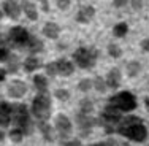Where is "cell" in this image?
I'll list each match as a JSON object with an SVG mask.
<instances>
[{
  "label": "cell",
  "mask_w": 149,
  "mask_h": 146,
  "mask_svg": "<svg viewBox=\"0 0 149 146\" xmlns=\"http://www.w3.org/2000/svg\"><path fill=\"white\" fill-rule=\"evenodd\" d=\"M116 130L122 137L129 138V140L135 141V143H143L148 138V129L143 124L141 117L138 116H127L124 119H120Z\"/></svg>",
  "instance_id": "6da1fadb"
},
{
  "label": "cell",
  "mask_w": 149,
  "mask_h": 146,
  "mask_svg": "<svg viewBox=\"0 0 149 146\" xmlns=\"http://www.w3.org/2000/svg\"><path fill=\"white\" fill-rule=\"evenodd\" d=\"M11 119L13 124L16 126V129L22 130V133L29 135L32 130V124H30V116L27 111V106L22 103H16L11 106Z\"/></svg>",
  "instance_id": "7a4b0ae2"
},
{
  "label": "cell",
  "mask_w": 149,
  "mask_h": 146,
  "mask_svg": "<svg viewBox=\"0 0 149 146\" xmlns=\"http://www.w3.org/2000/svg\"><path fill=\"white\" fill-rule=\"evenodd\" d=\"M32 113L38 121H48L51 116V97L46 92H38L32 102Z\"/></svg>",
  "instance_id": "3957f363"
},
{
  "label": "cell",
  "mask_w": 149,
  "mask_h": 146,
  "mask_svg": "<svg viewBox=\"0 0 149 146\" xmlns=\"http://www.w3.org/2000/svg\"><path fill=\"white\" fill-rule=\"evenodd\" d=\"M120 113L116 106H113L111 103H108V105L105 106V110L102 111L100 115V124L105 127V130L108 132V133H111V132L116 130V127H118L119 121L122 119V116H120Z\"/></svg>",
  "instance_id": "277c9868"
},
{
  "label": "cell",
  "mask_w": 149,
  "mask_h": 146,
  "mask_svg": "<svg viewBox=\"0 0 149 146\" xmlns=\"http://www.w3.org/2000/svg\"><path fill=\"white\" fill-rule=\"evenodd\" d=\"M98 52L94 48H78L73 52V60L81 68H92L97 62Z\"/></svg>",
  "instance_id": "5b68a950"
},
{
  "label": "cell",
  "mask_w": 149,
  "mask_h": 146,
  "mask_svg": "<svg viewBox=\"0 0 149 146\" xmlns=\"http://www.w3.org/2000/svg\"><path fill=\"white\" fill-rule=\"evenodd\" d=\"M113 106H116V108L119 110V111H133L135 108H136L138 102H136V97L132 94V92H119V94L113 95V97H109V102Z\"/></svg>",
  "instance_id": "8992f818"
},
{
  "label": "cell",
  "mask_w": 149,
  "mask_h": 146,
  "mask_svg": "<svg viewBox=\"0 0 149 146\" xmlns=\"http://www.w3.org/2000/svg\"><path fill=\"white\" fill-rule=\"evenodd\" d=\"M73 72H74V65L67 59H60L57 62H51L46 65V73L49 76H56V75H59V76H70Z\"/></svg>",
  "instance_id": "52a82bcc"
},
{
  "label": "cell",
  "mask_w": 149,
  "mask_h": 146,
  "mask_svg": "<svg viewBox=\"0 0 149 146\" xmlns=\"http://www.w3.org/2000/svg\"><path fill=\"white\" fill-rule=\"evenodd\" d=\"M29 37L30 35H29V32H27V29H24V27H21V26H16L10 30V41L15 43L16 46H19V48H24V46H26Z\"/></svg>",
  "instance_id": "ba28073f"
},
{
  "label": "cell",
  "mask_w": 149,
  "mask_h": 146,
  "mask_svg": "<svg viewBox=\"0 0 149 146\" xmlns=\"http://www.w3.org/2000/svg\"><path fill=\"white\" fill-rule=\"evenodd\" d=\"M56 130L59 132V135L62 138H68L73 132V127H72V121L68 119L65 115H59L56 117Z\"/></svg>",
  "instance_id": "9c48e42d"
},
{
  "label": "cell",
  "mask_w": 149,
  "mask_h": 146,
  "mask_svg": "<svg viewBox=\"0 0 149 146\" xmlns=\"http://www.w3.org/2000/svg\"><path fill=\"white\" fill-rule=\"evenodd\" d=\"M76 121H78V127H79V130L83 132V137H87L89 132H91V129L97 124V122H95V119L91 115H86V113H81V111L78 113Z\"/></svg>",
  "instance_id": "30bf717a"
},
{
  "label": "cell",
  "mask_w": 149,
  "mask_h": 146,
  "mask_svg": "<svg viewBox=\"0 0 149 146\" xmlns=\"http://www.w3.org/2000/svg\"><path fill=\"white\" fill-rule=\"evenodd\" d=\"M2 8H3V13H5L8 17H11V19H19L21 11H22L21 5L16 2V0H5L3 5H2Z\"/></svg>",
  "instance_id": "8fae6325"
},
{
  "label": "cell",
  "mask_w": 149,
  "mask_h": 146,
  "mask_svg": "<svg viewBox=\"0 0 149 146\" xmlns=\"http://www.w3.org/2000/svg\"><path fill=\"white\" fill-rule=\"evenodd\" d=\"M26 92H27V86H26V83H24V81H21V80L11 81V84H10V87H8L10 97H15V98L24 97V95H26Z\"/></svg>",
  "instance_id": "7c38bea8"
},
{
  "label": "cell",
  "mask_w": 149,
  "mask_h": 146,
  "mask_svg": "<svg viewBox=\"0 0 149 146\" xmlns=\"http://www.w3.org/2000/svg\"><path fill=\"white\" fill-rule=\"evenodd\" d=\"M94 16H95L94 6L86 5V6H81L79 8V11H78V15H76V21L79 24H87V22H91V21L94 19Z\"/></svg>",
  "instance_id": "4fadbf2b"
},
{
  "label": "cell",
  "mask_w": 149,
  "mask_h": 146,
  "mask_svg": "<svg viewBox=\"0 0 149 146\" xmlns=\"http://www.w3.org/2000/svg\"><path fill=\"white\" fill-rule=\"evenodd\" d=\"M106 86L111 87V89H118L120 86V81H122V73H120L119 68H111L106 75Z\"/></svg>",
  "instance_id": "5bb4252c"
},
{
  "label": "cell",
  "mask_w": 149,
  "mask_h": 146,
  "mask_svg": "<svg viewBox=\"0 0 149 146\" xmlns=\"http://www.w3.org/2000/svg\"><path fill=\"white\" fill-rule=\"evenodd\" d=\"M11 122V105L6 102L0 103V127H8Z\"/></svg>",
  "instance_id": "9a60e30c"
},
{
  "label": "cell",
  "mask_w": 149,
  "mask_h": 146,
  "mask_svg": "<svg viewBox=\"0 0 149 146\" xmlns=\"http://www.w3.org/2000/svg\"><path fill=\"white\" fill-rule=\"evenodd\" d=\"M21 8H22V11L26 13V16L29 17L30 21H37L38 19V10H37V6H35V3L29 2V0H22Z\"/></svg>",
  "instance_id": "2e32d148"
},
{
  "label": "cell",
  "mask_w": 149,
  "mask_h": 146,
  "mask_svg": "<svg viewBox=\"0 0 149 146\" xmlns=\"http://www.w3.org/2000/svg\"><path fill=\"white\" fill-rule=\"evenodd\" d=\"M43 34L51 40H57L59 35H60V27L56 22H46L43 27Z\"/></svg>",
  "instance_id": "e0dca14e"
},
{
  "label": "cell",
  "mask_w": 149,
  "mask_h": 146,
  "mask_svg": "<svg viewBox=\"0 0 149 146\" xmlns=\"http://www.w3.org/2000/svg\"><path fill=\"white\" fill-rule=\"evenodd\" d=\"M24 49H27V51H30V52H38V51L43 49V41L38 40L37 37H29V40H27Z\"/></svg>",
  "instance_id": "ac0fdd59"
},
{
  "label": "cell",
  "mask_w": 149,
  "mask_h": 146,
  "mask_svg": "<svg viewBox=\"0 0 149 146\" xmlns=\"http://www.w3.org/2000/svg\"><path fill=\"white\" fill-rule=\"evenodd\" d=\"M38 129L41 130V133H43L45 140L46 141H54V130H52V127L49 126L46 121H40V124H38Z\"/></svg>",
  "instance_id": "d6986e66"
},
{
  "label": "cell",
  "mask_w": 149,
  "mask_h": 146,
  "mask_svg": "<svg viewBox=\"0 0 149 146\" xmlns=\"http://www.w3.org/2000/svg\"><path fill=\"white\" fill-rule=\"evenodd\" d=\"M41 67V60L38 59V57H27L26 60H24V70H26L27 73H30V72H33V70H38Z\"/></svg>",
  "instance_id": "ffe728a7"
},
{
  "label": "cell",
  "mask_w": 149,
  "mask_h": 146,
  "mask_svg": "<svg viewBox=\"0 0 149 146\" xmlns=\"http://www.w3.org/2000/svg\"><path fill=\"white\" fill-rule=\"evenodd\" d=\"M33 84L35 87H37L38 92H46L48 91V81H46V78L43 75H35L33 76Z\"/></svg>",
  "instance_id": "44dd1931"
},
{
  "label": "cell",
  "mask_w": 149,
  "mask_h": 146,
  "mask_svg": "<svg viewBox=\"0 0 149 146\" xmlns=\"http://www.w3.org/2000/svg\"><path fill=\"white\" fill-rule=\"evenodd\" d=\"M141 72V64L138 60H132V62L127 64V75L130 78H135L136 75H140Z\"/></svg>",
  "instance_id": "7402d4cb"
},
{
  "label": "cell",
  "mask_w": 149,
  "mask_h": 146,
  "mask_svg": "<svg viewBox=\"0 0 149 146\" xmlns=\"http://www.w3.org/2000/svg\"><path fill=\"white\" fill-rule=\"evenodd\" d=\"M127 32H129V26H127L125 22H119V24H116L114 29H113V34H114V37H119V38L125 37Z\"/></svg>",
  "instance_id": "603a6c76"
},
{
  "label": "cell",
  "mask_w": 149,
  "mask_h": 146,
  "mask_svg": "<svg viewBox=\"0 0 149 146\" xmlns=\"http://www.w3.org/2000/svg\"><path fill=\"white\" fill-rule=\"evenodd\" d=\"M92 87H95V91L102 92V94H103L106 89H108V86H106V81L102 76H97L94 81H92Z\"/></svg>",
  "instance_id": "cb8c5ba5"
},
{
  "label": "cell",
  "mask_w": 149,
  "mask_h": 146,
  "mask_svg": "<svg viewBox=\"0 0 149 146\" xmlns=\"http://www.w3.org/2000/svg\"><path fill=\"white\" fill-rule=\"evenodd\" d=\"M79 108H81V113H86V115H91L94 111V103H92L89 98H83L79 103Z\"/></svg>",
  "instance_id": "d4e9b609"
},
{
  "label": "cell",
  "mask_w": 149,
  "mask_h": 146,
  "mask_svg": "<svg viewBox=\"0 0 149 146\" xmlns=\"http://www.w3.org/2000/svg\"><path fill=\"white\" fill-rule=\"evenodd\" d=\"M108 54L111 56L113 59H119L120 56H122V49H120L118 45L111 43V45H108Z\"/></svg>",
  "instance_id": "484cf974"
},
{
  "label": "cell",
  "mask_w": 149,
  "mask_h": 146,
  "mask_svg": "<svg viewBox=\"0 0 149 146\" xmlns=\"http://www.w3.org/2000/svg\"><path fill=\"white\" fill-rule=\"evenodd\" d=\"M10 138H11L13 143H21V141H22V138H24L22 130H19V129H13L11 132H10Z\"/></svg>",
  "instance_id": "4316f807"
},
{
  "label": "cell",
  "mask_w": 149,
  "mask_h": 146,
  "mask_svg": "<svg viewBox=\"0 0 149 146\" xmlns=\"http://www.w3.org/2000/svg\"><path fill=\"white\" fill-rule=\"evenodd\" d=\"M78 89H79L81 92H89L91 89H92V80H89V78L81 80L79 84H78Z\"/></svg>",
  "instance_id": "83f0119b"
},
{
  "label": "cell",
  "mask_w": 149,
  "mask_h": 146,
  "mask_svg": "<svg viewBox=\"0 0 149 146\" xmlns=\"http://www.w3.org/2000/svg\"><path fill=\"white\" fill-rule=\"evenodd\" d=\"M54 95L59 100H68L70 98V92L67 91V89H57V91L54 92Z\"/></svg>",
  "instance_id": "f1b7e54d"
},
{
  "label": "cell",
  "mask_w": 149,
  "mask_h": 146,
  "mask_svg": "<svg viewBox=\"0 0 149 146\" xmlns=\"http://www.w3.org/2000/svg\"><path fill=\"white\" fill-rule=\"evenodd\" d=\"M91 146H129L125 143H119V141L113 140V138H109L108 141H103V143H95V145H91Z\"/></svg>",
  "instance_id": "f546056e"
},
{
  "label": "cell",
  "mask_w": 149,
  "mask_h": 146,
  "mask_svg": "<svg viewBox=\"0 0 149 146\" xmlns=\"http://www.w3.org/2000/svg\"><path fill=\"white\" fill-rule=\"evenodd\" d=\"M6 62H10V72H17V56H11L6 59Z\"/></svg>",
  "instance_id": "4dcf8cb0"
},
{
  "label": "cell",
  "mask_w": 149,
  "mask_h": 146,
  "mask_svg": "<svg viewBox=\"0 0 149 146\" xmlns=\"http://www.w3.org/2000/svg\"><path fill=\"white\" fill-rule=\"evenodd\" d=\"M8 57H10L8 48H6V46H2V48H0V60H2V62H6Z\"/></svg>",
  "instance_id": "1f68e13d"
},
{
  "label": "cell",
  "mask_w": 149,
  "mask_h": 146,
  "mask_svg": "<svg viewBox=\"0 0 149 146\" xmlns=\"http://www.w3.org/2000/svg\"><path fill=\"white\" fill-rule=\"evenodd\" d=\"M59 10H68L70 8V0H57Z\"/></svg>",
  "instance_id": "d6a6232c"
},
{
  "label": "cell",
  "mask_w": 149,
  "mask_h": 146,
  "mask_svg": "<svg viewBox=\"0 0 149 146\" xmlns=\"http://www.w3.org/2000/svg\"><path fill=\"white\" fill-rule=\"evenodd\" d=\"M130 3H132L133 10H141V6H143V0H130Z\"/></svg>",
  "instance_id": "836d02e7"
},
{
  "label": "cell",
  "mask_w": 149,
  "mask_h": 146,
  "mask_svg": "<svg viewBox=\"0 0 149 146\" xmlns=\"http://www.w3.org/2000/svg\"><path fill=\"white\" fill-rule=\"evenodd\" d=\"M140 46H141V49H143V51L149 52V38H146V40H143V41H141Z\"/></svg>",
  "instance_id": "e575fe53"
},
{
  "label": "cell",
  "mask_w": 149,
  "mask_h": 146,
  "mask_svg": "<svg viewBox=\"0 0 149 146\" xmlns=\"http://www.w3.org/2000/svg\"><path fill=\"white\" fill-rule=\"evenodd\" d=\"M127 2H129V0H114V6L116 8H122V6H125L127 5Z\"/></svg>",
  "instance_id": "d590c367"
},
{
  "label": "cell",
  "mask_w": 149,
  "mask_h": 146,
  "mask_svg": "<svg viewBox=\"0 0 149 146\" xmlns=\"http://www.w3.org/2000/svg\"><path fill=\"white\" fill-rule=\"evenodd\" d=\"M65 146H83V145H81L78 140H73V141H68V143H67Z\"/></svg>",
  "instance_id": "8d00e7d4"
},
{
  "label": "cell",
  "mask_w": 149,
  "mask_h": 146,
  "mask_svg": "<svg viewBox=\"0 0 149 146\" xmlns=\"http://www.w3.org/2000/svg\"><path fill=\"white\" fill-rule=\"evenodd\" d=\"M5 70H3V68H0V81H3V80H5Z\"/></svg>",
  "instance_id": "74e56055"
},
{
  "label": "cell",
  "mask_w": 149,
  "mask_h": 146,
  "mask_svg": "<svg viewBox=\"0 0 149 146\" xmlns=\"http://www.w3.org/2000/svg\"><path fill=\"white\" fill-rule=\"evenodd\" d=\"M2 46H6V43H5V38L0 37V48H2Z\"/></svg>",
  "instance_id": "f35d334b"
},
{
  "label": "cell",
  "mask_w": 149,
  "mask_h": 146,
  "mask_svg": "<svg viewBox=\"0 0 149 146\" xmlns=\"http://www.w3.org/2000/svg\"><path fill=\"white\" fill-rule=\"evenodd\" d=\"M144 105H146V108H148V111H149V97L144 98Z\"/></svg>",
  "instance_id": "ab89813d"
},
{
  "label": "cell",
  "mask_w": 149,
  "mask_h": 146,
  "mask_svg": "<svg viewBox=\"0 0 149 146\" xmlns=\"http://www.w3.org/2000/svg\"><path fill=\"white\" fill-rule=\"evenodd\" d=\"M3 138H5V133H3L2 130H0V140H3Z\"/></svg>",
  "instance_id": "60d3db41"
},
{
  "label": "cell",
  "mask_w": 149,
  "mask_h": 146,
  "mask_svg": "<svg viewBox=\"0 0 149 146\" xmlns=\"http://www.w3.org/2000/svg\"><path fill=\"white\" fill-rule=\"evenodd\" d=\"M3 15H5V13H3V10H0V21L3 19Z\"/></svg>",
  "instance_id": "b9f144b4"
}]
</instances>
